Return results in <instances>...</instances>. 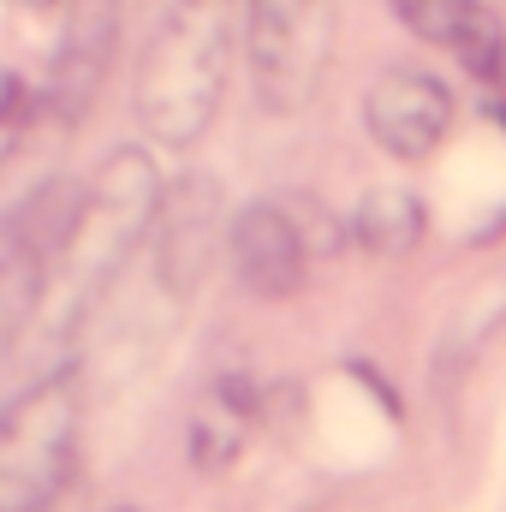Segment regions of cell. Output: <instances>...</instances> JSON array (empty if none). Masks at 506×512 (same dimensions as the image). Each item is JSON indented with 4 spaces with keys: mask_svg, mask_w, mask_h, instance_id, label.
Returning a JSON list of instances; mask_svg holds the SVG:
<instances>
[{
    "mask_svg": "<svg viewBox=\"0 0 506 512\" xmlns=\"http://www.w3.org/2000/svg\"><path fill=\"white\" fill-rule=\"evenodd\" d=\"M161 197H167V179L149 149H114L84 179V191H72L66 221L54 233V268L66 280L72 322L90 316V304L120 280L126 256L155 233Z\"/></svg>",
    "mask_w": 506,
    "mask_h": 512,
    "instance_id": "cell-1",
    "label": "cell"
},
{
    "mask_svg": "<svg viewBox=\"0 0 506 512\" xmlns=\"http://www.w3.org/2000/svg\"><path fill=\"white\" fill-rule=\"evenodd\" d=\"M233 72V18L221 6H173L137 66V126L161 149H191L215 126Z\"/></svg>",
    "mask_w": 506,
    "mask_h": 512,
    "instance_id": "cell-2",
    "label": "cell"
},
{
    "mask_svg": "<svg viewBox=\"0 0 506 512\" xmlns=\"http://www.w3.org/2000/svg\"><path fill=\"white\" fill-rule=\"evenodd\" d=\"M84 441V393L78 370H54L30 382L0 411V512H48L72 471Z\"/></svg>",
    "mask_w": 506,
    "mask_h": 512,
    "instance_id": "cell-3",
    "label": "cell"
},
{
    "mask_svg": "<svg viewBox=\"0 0 506 512\" xmlns=\"http://www.w3.org/2000/svg\"><path fill=\"white\" fill-rule=\"evenodd\" d=\"M340 18L334 6H286V0H262L245 6V66H251V90L262 114H304L310 96L322 90L328 54H334Z\"/></svg>",
    "mask_w": 506,
    "mask_h": 512,
    "instance_id": "cell-4",
    "label": "cell"
},
{
    "mask_svg": "<svg viewBox=\"0 0 506 512\" xmlns=\"http://www.w3.org/2000/svg\"><path fill=\"white\" fill-rule=\"evenodd\" d=\"M453 90L423 66H387L364 90V126L393 161H429L453 131Z\"/></svg>",
    "mask_w": 506,
    "mask_h": 512,
    "instance_id": "cell-5",
    "label": "cell"
},
{
    "mask_svg": "<svg viewBox=\"0 0 506 512\" xmlns=\"http://www.w3.org/2000/svg\"><path fill=\"white\" fill-rule=\"evenodd\" d=\"M221 185L209 173H185L167 185L161 197V215H155V280L167 298H191L209 268H215V251H221Z\"/></svg>",
    "mask_w": 506,
    "mask_h": 512,
    "instance_id": "cell-6",
    "label": "cell"
},
{
    "mask_svg": "<svg viewBox=\"0 0 506 512\" xmlns=\"http://www.w3.org/2000/svg\"><path fill=\"white\" fill-rule=\"evenodd\" d=\"M227 256L239 268V280L251 286L256 298L268 304H286L304 292L310 280V233L298 221V209L286 203H245L233 221H227Z\"/></svg>",
    "mask_w": 506,
    "mask_h": 512,
    "instance_id": "cell-7",
    "label": "cell"
},
{
    "mask_svg": "<svg viewBox=\"0 0 506 512\" xmlns=\"http://www.w3.org/2000/svg\"><path fill=\"white\" fill-rule=\"evenodd\" d=\"M393 12L429 48L459 54V66L471 78H501L506 72V24L495 6H477V0H405Z\"/></svg>",
    "mask_w": 506,
    "mask_h": 512,
    "instance_id": "cell-8",
    "label": "cell"
},
{
    "mask_svg": "<svg viewBox=\"0 0 506 512\" xmlns=\"http://www.w3.org/2000/svg\"><path fill=\"white\" fill-rule=\"evenodd\" d=\"M114 6H78L66 18V36L48 60V84H42V102L60 108L66 120H78L96 96V84L108 78V54H114Z\"/></svg>",
    "mask_w": 506,
    "mask_h": 512,
    "instance_id": "cell-9",
    "label": "cell"
},
{
    "mask_svg": "<svg viewBox=\"0 0 506 512\" xmlns=\"http://www.w3.org/2000/svg\"><path fill=\"white\" fill-rule=\"evenodd\" d=\"M54 268V239L36 233V209L30 215H0V352L30 328L42 286Z\"/></svg>",
    "mask_w": 506,
    "mask_h": 512,
    "instance_id": "cell-10",
    "label": "cell"
},
{
    "mask_svg": "<svg viewBox=\"0 0 506 512\" xmlns=\"http://www.w3.org/2000/svg\"><path fill=\"white\" fill-rule=\"evenodd\" d=\"M256 429V387L245 376H221L191 411V465L197 471H227Z\"/></svg>",
    "mask_w": 506,
    "mask_h": 512,
    "instance_id": "cell-11",
    "label": "cell"
},
{
    "mask_svg": "<svg viewBox=\"0 0 506 512\" xmlns=\"http://www.w3.org/2000/svg\"><path fill=\"white\" fill-rule=\"evenodd\" d=\"M352 227H358L364 251L399 256V251H411V245L423 239V209H417V197H405V191H376V197L358 209Z\"/></svg>",
    "mask_w": 506,
    "mask_h": 512,
    "instance_id": "cell-12",
    "label": "cell"
}]
</instances>
